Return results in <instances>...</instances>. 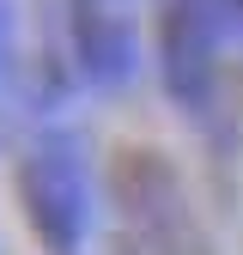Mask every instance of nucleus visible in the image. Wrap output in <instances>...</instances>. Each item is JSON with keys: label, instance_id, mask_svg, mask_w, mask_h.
Instances as JSON below:
<instances>
[{"label": "nucleus", "instance_id": "1", "mask_svg": "<svg viewBox=\"0 0 243 255\" xmlns=\"http://www.w3.org/2000/svg\"><path fill=\"white\" fill-rule=\"evenodd\" d=\"M110 195L128 255H213V237L158 146H128L110 164Z\"/></svg>", "mask_w": 243, "mask_h": 255}, {"label": "nucleus", "instance_id": "2", "mask_svg": "<svg viewBox=\"0 0 243 255\" xmlns=\"http://www.w3.org/2000/svg\"><path fill=\"white\" fill-rule=\"evenodd\" d=\"M18 201L30 219V237L43 255H85L91 237V182H85V152L79 134L43 128L18 164Z\"/></svg>", "mask_w": 243, "mask_h": 255}, {"label": "nucleus", "instance_id": "3", "mask_svg": "<svg viewBox=\"0 0 243 255\" xmlns=\"http://www.w3.org/2000/svg\"><path fill=\"white\" fill-rule=\"evenodd\" d=\"M219 0H158V79L182 116L213 110L219 79Z\"/></svg>", "mask_w": 243, "mask_h": 255}, {"label": "nucleus", "instance_id": "4", "mask_svg": "<svg viewBox=\"0 0 243 255\" xmlns=\"http://www.w3.org/2000/svg\"><path fill=\"white\" fill-rule=\"evenodd\" d=\"M67 43L85 85L122 91L140 73V37L128 18V0H67Z\"/></svg>", "mask_w": 243, "mask_h": 255}, {"label": "nucleus", "instance_id": "5", "mask_svg": "<svg viewBox=\"0 0 243 255\" xmlns=\"http://www.w3.org/2000/svg\"><path fill=\"white\" fill-rule=\"evenodd\" d=\"M6 49H12V0H0V73H6Z\"/></svg>", "mask_w": 243, "mask_h": 255}, {"label": "nucleus", "instance_id": "6", "mask_svg": "<svg viewBox=\"0 0 243 255\" xmlns=\"http://www.w3.org/2000/svg\"><path fill=\"white\" fill-rule=\"evenodd\" d=\"M225 6H231V12H237V18H243V0H225Z\"/></svg>", "mask_w": 243, "mask_h": 255}]
</instances>
